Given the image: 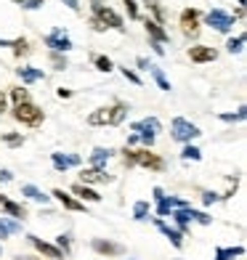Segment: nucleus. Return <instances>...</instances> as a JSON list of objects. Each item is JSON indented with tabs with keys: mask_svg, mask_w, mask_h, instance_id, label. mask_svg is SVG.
<instances>
[{
	"mask_svg": "<svg viewBox=\"0 0 247 260\" xmlns=\"http://www.w3.org/2000/svg\"><path fill=\"white\" fill-rule=\"evenodd\" d=\"M21 231V220H14L8 215H0V239H8V236H16Z\"/></svg>",
	"mask_w": 247,
	"mask_h": 260,
	"instance_id": "4be33fe9",
	"label": "nucleus"
},
{
	"mask_svg": "<svg viewBox=\"0 0 247 260\" xmlns=\"http://www.w3.org/2000/svg\"><path fill=\"white\" fill-rule=\"evenodd\" d=\"M56 247L64 252V257H69V252H72V236H69V234H58L56 236Z\"/></svg>",
	"mask_w": 247,
	"mask_h": 260,
	"instance_id": "c9c22d12",
	"label": "nucleus"
},
{
	"mask_svg": "<svg viewBox=\"0 0 247 260\" xmlns=\"http://www.w3.org/2000/svg\"><path fill=\"white\" fill-rule=\"evenodd\" d=\"M114 181V175H107L104 170H99V168H88L80 173V183H85V186H99V183H112Z\"/></svg>",
	"mask_w": 247,
	"mask_h": 260,
	"instance_id": "dca6fc26",
	"label": "nucleus"
},
{
	"mask_svg": "<svg viewBox=\"0 0 247 260\" xmlns=\"http://www.w3.org/2000/svg\"><path fill=\"white\" fill-rule=\"evenodd\" d=\"M215 202H221V194H215V191H202V205H205V207L215 205Z\"/></svg>",
	"mask_w": 247,
	"mask_h": 260,
	"instance_id": "79ce46f5",
	"label": "nucleus"
},
{
	"mask_svg": "<svg viewBox=\"0 0 247 260\" xmlns=\"http://www.w3.org/2000/svg\"><path fill=\"white\" fill-rule=\"evenodd\" d=\"M43 43L48 45L51 51H56V53H69V51L75 48V45H72V40H69V35H67L61 27H56L53 32H48V35H45V38H43Z\"/></svg>",
	"mask_w": 247,
	"mask_h": 260,
	"instance_id": "6e6552de",
	"label": "nucleus"
},
{
	"mask_svg": "<svg viewBox=\"0 0 247 260\" xmlns=\"http://www.w3.org/2000/svg\"><path fill=\"white\" fill-rule=\"evenodd\" d=\"M19 3H21V8H24V11H38V8L45 6V0H19Z\"/></svg>",
	"mask_w": 247,
	"mask_h": 260,
	"instance_id": "a19ab883",
	"label": "nucleus"
},
{
	"mask_svg": "<svg viewBox=\"0 0 247 260\" xmlns=\"http://www.w3.org/2000/svg\"><path fill=\"white\" fill-rule=\"evenodd\" d=\"M8 99H11V104L32 101V99H29V90H27V88H21V85H16V88H11V90H8Z\"/></svg>",
	"mask_w": 247,
	"mask_h": 260,
	"instance_id": "473e14b6",
	"label": "nucleus"
},
{
	"mask_svg": "<svg viewBox=\"0 0 247 260\" xmlns=\"http://www.w3.org/2000/svg\"><path fill=\"white\" fill-rule=\"evenodd\" d=\"M90 27H93V32H107V27H104L99 19H93V16H90Z\"/></svg>",
	"mask_w": 247,
	"mask_h": 260,
	"instance_id": "de8ad7c7",
	"label": "nucleus"
},
{
	"mask_svg": "<svg viewBox=\"0 0 247 260\" xmlns=\"http://www.w3.org/2000/svg\"><path fill=\"white\" fill-rule=\"evenodd\" d=\"M160 130H162V122L157 117H144V120H138V122H131V133H136V136H141V133L160 136Z\"/></svg>",
	"mask_w": 247,
	"mask_h": 260,
	"instance_id": "a211bd4d",
	"label": "nucleus"
},
{
	"mask_svg": "<svg viewBox=\"0 0 247 260\" xmlns=\"http://www.w3.org/2000/svg\"><path fill=\"white\" fill-rule=\"evenodd\" d=\"M11 51H14L16 58H21V56H29V53H32V45H29V40H24V38H16L14 45H11Z\"/></svg>",
	"mask_w": 247,
	"mask_h": 260,
	"instance_id": "c756f323",
	"label": "nucleus"
},
{
	"mask_svg": "<svg viewBox=\"0 0 247 260\" xmlns=\"http://www.w3.org/2000/svg\"><path fill=\"white\" fill-rule=\"evenodd\" d=\"M155 226L165 234V236H168V239H170V244L175 247V250H181V247H183V234L178 231V229H173V226H168V223H165L162 218H155Z\"/></svg>",
	"mask_w": 247,
	"mask_h": 260,
	"instance_id": "412c9836",
	"label": "nucleus"
},
{
	"mask_svg": "<svg viewBox=\"0 0 247 260\" xmlns=\"http://www.w3.org/2000/svg\"><path fill=\"white\" fill-rule=\"evenodd\" d=\"M122 3H125V8H128V16H131L133 21L141 19V11H138V3H136V0H122Z\"/></svg>",
	"mask_w": 247,
	"mask_h": 260,
	"instance_id": "ea45409f",
	"label": "nucleus"
},
{
	"mask_svg": "<svg viewBox=\"0 0 247 260\" xmlns=\"http://www.w3.org/2000/svg\"><path fill=\"white\" fill-rule=\"evenodd\" d=\"M149 45H151V51H155L157 56H165V45H160L157 40H149Z\"/></svg>",
	"mask_w": 247,
	"mask_h": 260,
	"instance_id": "c03bdc74",
	"label": "nucleus"
},
{
	"mask_svg": "<svg viewBox=\"0 0 247 260\" xmlns=\"http://www.w3.org/2000/svg\"><path fill=\"white\" fill-rule=\"evenodd\" d=\"M205 24L213 27V29L221 32V35H229L231 27H234V16L229 14V11H223V8H213V11H207Z\"/></svg>",
	"mask_w": 247,
	"mask_h": 260,
	"instance_id": "0eeeda50",
	"label": "nucleus"
},
{
	"mask_svg": "<svg viewBox=\"0 0 247 260\" xmlns=\"http://www.w3.org/2000/svg\"><path fill=\"white\" fill-rule=\"evenodd\" d=\"M48 61H51V67H53V69H58V72H64V69L69 67L67 56H64V53H56V51H51V53H48Z\"/></svg>",
	"mask_w": 247,
	"mask_h": 260,
	"instance_id": "f704fd0d",
	"label": "nucleus"
},
{
	"mask_svg": "<svg viewBox=\"0 0 247 260\" xmlns=\"http://www.w3.org/2000/svg\"><path fill=\"white\" fill-rule=\"evenodd\" d=\"M90 250L96 252L99 257H120L125 252V247L120 242H112V239H101V236H96V239L90 242Z\"/></svg>",
	"mask_w": 247,
	"mask_h": 260,
	"instance_id": "1a4fd4ad",
	"label": "nucleus"
},
{
	"mask_svg": "<svg viewBox=\"0 0 247 260\" xmlns=\"http://www.w3.org/2000/svg\"><path fill=\"white\" fill-rule=\"evenodd\" d=\"M6 109H8V96H6L3 90H0V114H3Z\"/></svg>",
	"mask_w": 247,
	"mask_h": 260,
	"instance_id": "8fccbe9b",
	"label": "nucleus"
},
{
	"mask_svg": "<svg viewBox=\"0 0 247 260\" xmlns=\"http://www.w3.org/2000/svg\"><path fill=\"white\" fill-rule=\"evenodd\" d=\"M170 218L175 223V229L186 236V234H189V226L194 223V207L192 205L189 207H175V210H170Z\"/></svg>",
	"mask_w": 247,
	"mask_h": 260,
	"instance_id": "4468645a",
	"label": "nucleus"
},
{
	"mask_svg": "<svg viewBox=\"0 0 247 260\" xmlns=\"http://www.w3.org/2000/svg\"><path fill=\"white\" fill-rule=\"evenodd\" d=\"M90 14H93V19H99L107 29H117V32H125V21H122V16L117 14L114 8H109L104 0H90Z\"/></svg>",
	"mask_w": 247,
	"mask_h": 260,
	"instance_id": "7ed1b4c3",
	"label": "nucleus"
},
{
	"mask_svg": "<svg viewBox=\"0 0 247 260\" xmlns=\"http://www.w3.org/2000/svg\"><path fill=\"white\" fill-rule=\"evenodd\" d=\"M144 6L151 11V16H155L157 24H165V8L157 3V0H144Z\"/></svg>",
	"mask_w": 247,
	"mask_h": 260,
	"instance_id": "72a5a7b5",
	"label": "nucleus"
},
{
	"mask_svg": "<svg viewBox=\"0 0 247 260\" xmlns=\"http://www.w3.org/2000/svg\"><path fill=\"white\" fill-rule=\"evenodd\" d=\"M131 260H133V257H131Z\"/></svg>",
	"mask_w": 247,
	"mask_h": 260,
	"instance_id": "6e6d98bb",
	"label": "nucleus"
},
{
	"mask_svg": "<svg viewBox=\"0 0 247 260\" xmlns=\"http://www.w3.org/2000/svg\"><path fill=\"white\" fill-rule=\"evenodd\" d=\"M11 117L24 127H40L45 122V112L35 101H21L11 106Z\"/></svg>",
	"mask_w": 247,
	"mask_h": 260,
	"instance_id": "f03ea898",
	"label": "nucleus"
},
{
	"mask_svg": "<svg viewBox=\"0 0 247 260\" xmlns=\"http://www.w3.org/2000/svg\"><path fill=\"white\" fill-rule=\"evenodd\" d=\"M247 117V106H239L237 112H223V114H218V120L221 122H242Z\"/></svg>",
	"mask_w": 247,
	"mask_h": 260,
	"instance_id": "7c9ffc66",
	"label": "nucleus"
},
{
	"mask_svg": "<svg viewBox=\"0 0 247 260\" xmlns=\"http://www.w3.org/2000/svg\"><path fill=\"white\" fill-rule=\"evenodd\" d=\"M194 223H199V226H210V223H213V215H207L205 210H194Z\"/></svg>",
	"mask_w": 247,
	"mask_h": 260,
	"instance_id": "58836bf2",
	"label": "nucleus"
},
{
	"mask_svg": "<svg viewBox=\"0 0 247 260\" xmlns=\"http://www.w3.org/2000/svg\"><path fill=\"white\" fill-rule=\"evenodd\" d=\"M61 3L69 8V11H75V14H77V11H80V0H61Z\"/></svg>",
	"mask_w": 247,
	"mask_h": 260,
	"instance_id": "49530a36",
	"label": "nucleus"
},
{
	"mask_svg": "<svg viewBox=\"0 0 247 260\" xmlns=\"http://www.w3.org/2000/svg\"><path fill=\"white\" fill-rule=\"evenodd\" d=\"M199 136H202V130L186 117H173L170 120V138L178 141V144H194Z\"/></svg>",
	"mask_w": 247,
	"mask_h": 260,
	"instance_id": "20e7f679",
	"label": "nucleus"
},
{
	"mask_svg": "<svg viewBox=\"0 0 247 260\" xmlns=\"http://www.w3.org/2000/svg\"><path fill=\"white\" fill-rule=\"evenodd\" d=\"M14 181V173L11 170H0V183H11Z\"/></svg>",
	"mask_w": 247,
	"mask_h": 260,
	"instance_id": "a18cd8bd",
	"label": "nucleus"
},
{
	"mask_svg": "<svg viewBox=\"0 0 247 260\" xmlns=\"http://www.w3.org/2000/svg\"><path fill=\"white\" fill-rule=\"evenodd\" d=\"M0 215H8V218L24 223L29 212H27V207L21 205V202H16V199H11V197H6V194H0Z\"/></svg>",
	"mask_w": 247,
	"mask_h": 260,
	"instance_id": "9d476101",
	"label": "nucleus"
},
{
	"mask_svg": "<svg viewBox=\"0 0 247 260\" xmlns=\"http://www.w3.org/2000/svg\"><path fill=\"white\" fill-rule=\"evenodd\" d=\"M93 67H96L99 72H112V69H114L109 56H93Z\"/></svg>",
	"mask_w": 247,
	"mask_h": 260,
	"instance_id": "e433bc0d",
	"label": "nucleus"
},
{
	"mask_svg": "<svg viewBox=\"0 0 247 260\" xmlns=\"http://www.w3.org/2000/svg\"><path fill=\"white\" fill-rule=\"evenodd\" d=\"M56 96H58V99H72V90H69V88H58Z\"/></svg>",
	"mask_w": 247,
	"mask_h": 260,
	"instance_id": "3c124183",
	"label": "nucleus"
},
{
	"mask_svg": "<svg viewBox=\"0 0 247 260\" xmlns=\"http://www.w3.org/2000/svg\"><path fill=\"white\" fill-rule=\"evenodd\" d=\"M136 67H138V69H144V72H149L151 61H149V58H144V56H138V58H136Z\"/></svg>",
	"mask_w": 247,
	"mask_h": 260,
	"instance_id": "37998d69",
	"label": "nucleus"
},
{
	"mask_svg": "<svg viewBox=\"0 0 247 260\" xmlns=\"http://www.w3.org/2000/svg\"><path fill=\"white\" fill-rule=\"evenodd\" d=\"M128 112H131V106L125 101H114V104H107V106H96L90 114H88V125L90 127H114V125H122L128 120Z\"/></svg>",
	"mask_w": 247,
	"mask_h": 260,
	"instance_id": "f257e3e1",
	"label": "nucleus"
},
{
	"mask_svg": "<svg viewBox=\"0 0 247 260\" xmlns=\"http://www.w3.org/2000/svg\"><path fill=\"white\" fill-rule=\"evenodd\" d=\"M0 255H3V247H0Z\"/></svg>",
	"mask_w": 247,
	"mask_h": 260,
	"instance_id": "5fc2aeb1",
	"label": "nucleus"
},
{
	"mask_svg": "<svg viewBox=\"0 0 247 260\" xmlns=\"http://www.w3.org/2000/svg\"><path fill=\"white\" fill-rule=\"evenodd\" d=\"M51 162H53V170L56 173H67V170L80 168V165H82L80 154H75V151H69V154H67V151H53Z\"/></svg>",
	"mask_w": 247,
	"mask_h": 260,
	"instance_id": "9b49d317",
	"label": "nucleus"
},
{
	"mask_svg": "<svg viewBox=\"0 0 247 260\" xmlns=\"http://www.w3.org/2000/svg\"><path fill=\"white\" fill-rule=\"evenodd\" d=\"M136 168H144L149 173H162L165 170V157H160L151 149H136Z\"/></svg>",
	"mask_w": 247,
	"mask_h": 260,
	"instance_id": "423d86ee",
	"label": "nucleus"
},
{
	"mask_svg": "<svg viewBox=\"0 0 247 260\" xmlns=\"http://www.w3.org/2000/svg\"><path fill=\"white\" fill-rule=\"evenodd\" d=\"M69 194H72V197H77L80 199V202H93V205H99L101 202V194L96 191V188H93V186H85V183H72V188H69Z\"/></svg>",
	"mask_w": 247,
	"mask_h": 260,
	"instance_id": "f3484780",
	"label": "nucleus"
},
{
	"mask_svg": "<svg viewBox=\"0 0 247 260\" xmlns=\"http://www.w3.org/2000/svg\"><path fill=\"white\" fill-rule=\"evenodd\" d=\"M151 197H155V202H160V199L165 197V188L162 186H155V188H151Z\"/></svg>",
	"mask_w": 247,
	"mask_h": 260,
	"instance_id": "09e8293b",
	"label": "nucleus"
},
{
	"mask_svg": "<svg viewBox=\"0 0 247 260\" xmlns=\"http://www.w3.org/2000/svg\"><path fill=\"white\" fill-rule=\"evenodd\" d=\"M16 75L21 77V82H24V85H32V82L45 80V72H43V69H35V67H19Z\"/></svg>",
	"mask_w": 247,
	"mask_h": 260,
	"instance_id": "5701e85b",
	"label": "nucleus"
},
{
	"mask_svg": "<svg viewBox=\"0 0 247 260\" xmlns=\"http://www.w3.org/2000/svg\"><path fill=\"white\" fill-rule=\"evenodd\" d=\"M21 194H24L27 199H32V202H40V205L51 202V194H43L35 183H21Z\"/></svg>",
	"mask_w": 247,
	"mask_h": 260,
	"instance_id": "b1692460",
	"label": "nucleus"
},
{
	"mask_svg": "<svg viewBox=\"0 0 247 260\" xmlns=\"http://www.w3.org/2000/svg\"><path fill=\"white\" fill-rule=\"evenodd\" d=\"M244 255V247L237 244V247H215V260H237Z\"/></svg>",
	"mask_w": 247,
	"mask_h": 260,
	"instance_id": "393cba45",
	"label": "nucleus"
},
{
	"mask_svg": "<svg viewBox=\"0 0 247 260\" xmlns=\"http://www.w3.org/2000/svg\"><path fill=\"white\" fill-rule=\"evenodd\" d=\"M144 29H146V35H149V40H157L160 45H168V43H170V35L165 32V27L157 24L155 19H144Z\"/></svg>",
	"mask_w": 247,
	"mask_h": 260,
	"instance_id": "6ab92c4d",
	"label": "nucleus"
},
{
	"mask_svg": "<svg viewBox=\"0 0 247 260\" xmlns=\"http://www.w3.org/2000/svg\"><path fill=\"white\" fill-rule=\"evenodd\" d=\"M149 75L155 77V82H157V88H160V90H165V93H168V90H173V85H170V80L165 77V72H162L160 67H155V64H151V67H149Z\"/></svg>",
	"mask_w": 247,
	"mask_h": 260,
	"instance_id": "bb28decb",
	"label": "nucleus"
},
{
	"mask_svg": "<svg viewBox=\"0 0 247 260\" xmlns=\"http://www.w3.org/2000/svg\"><path fill=\"white\" fill-rule=\"evenodd\" d=\"M14 260H40V257H35V255H19V257H14Z\"/></svg>",
	"mask_w": 247,
	"mask_h": 260,
	"instance_id": "864d4df0",
	"label": "nucleus"
},
{
	"mask_svg": "<svg viewBox=\"0 0 247 260\" xmlns=\"http://www.w3.org/2000/svg\"><path fill=\"white\" fill-rule=\"evenodd\" d=\"M120 72L128 82H133V85H144V80L138 77V72H133V69H128V67H120Z\"/></svg>",
	"mask_w": 247,
	"mask_h": 260,
	"instance_id": "4c0bfd02",
	"label": "nucleus"
},
{
	"mask_svg": "<svg viewBox=\"0 0 247 260\" xmlns=\"http://www.w3.org/2000/svg\"><path fill=\"white\" fill-rule=\"evenodd\" d=\"M0 141H3L6 146H11V149H21V146H24V136L16 133V130H8V133H3V136H0Z\"/></svg>",
	"mask_w": 247,
	"mask_h": 260,
	"instance_id": "c85d7f7f",
	"label": "nucleus"
},
{
	"mask_svg": "<svg viewBox=\"0 0 247 260\" xmlns=\"http://www.w3.org/2000/svg\"><path fill=\"white\" fill-rule=\"evenodd\" d=\"M149 218H151V205L146 202V199H138V202L133 205V220L144 223V220H149Z\"/></svg>",
	"mask_w": 247,
	"mask_h": 260,
	"instance_id": "a878e982",
	"label": "nucleus"
},
{
	"mask_svg": "<svg viewBox=\"0 0 247 260\" xmlns=\"http://www.w3.org/2000/svg\"><path fill=\"white\" fill-rule=\"evenodd\" d=\"M181 159H183V162H199V159H202V149H199L197 144H183Z\"/></svg>",
	"mask_w": 247,
	"mask_h": 260,
	"instance_id": "cd10ccee",
	"label": "nucleus"
},
{
	"mask_svg": "<svg viewBox=\"0 0 247 260\" xmlns=\"http://www.w3.org/2000/svg\"><path fill=\"white\" fill-rule=\"evenodd\" d=\"M112 154H114L112 149H107V146H96V149L90 151V157H88V162H90V168L107 170V162L112 159Z\"/></svg>",
	"mask_w": 247,
	"mask_h": 260,
	"instance_id": "aec40b11",
	"label": "nucleus"
},
{
	"mask_svg": "<svg viewBox=\"0 0 247 260\" xmlns=\"http://www.w3.org/2000/svg\"><path fill=\"white\" fill-rule=\"evenodd\" d=\"M14 45V40H6V38H0V48H11Z\"/></svg>",
	"mask_w": 247,
	"mask_h": 260,
	"instance_id": "603ef678",
	"label": "nucleus"
},
{
	"mask_svg": "<svg viewBox=\"0 0 247 260\" xmlns=\"http://www.w3.org/2000/svg\"><path fill=\"white\" fill-rule=\"evenodd\" d=\"M178 27L186 40H197L199 32H202V14L197 8H183L178 16Z\"/></svg>",
	"mask_w": 247,
	"mask_h": 260,
	"instance_id": "39448f33",
	"label": "nucleus"
},
{
	"mask_svg": "<svg viewBox=\"0 0 247 260\" xmlns=\"http://www.w3.org/2000/svg\"><path fill=\"white\" fill-rule=\"evenodd\" d=\"M186 56H189L194 64H210L218 58V51L210 48V45H192V48L186 51Z\"/></svg>",
	"mask_w": 247,
	"mask_h": 260,
	"instance_id": "2eb2a0df",
	"label": "nucleus"
},
{
	"mask_svg": "<svg viewBox=\"0 0 247 260\" xmlns=\"http://www.w3.org/2000/svg\"><path fill=\"white\" fill-rule=\"evenodd\" d=\"M27 242L38 250L43 257H48V260H64V252L58 250L56 244H51V242H43L40 236H35V234H27Z\"/></svg>",
	"mask_w": 247,
	"mask_h": 260,
	"instance_id": "f8f14e48",
	"label": "nucleus"
},
{
	"mask_svg": "<svg viewBox=\"0 0 247 260\" xmlns=\"http://www.w3.org/2000/svg\"><path fill=\"white\" fill-rule=\"evenodd\" d=\"M244 40H247V35H244V32H239L237 38H229L226 51H229V53H242V51H244Z\"/></svg>",
	"mask_w": 247,
	"mask_h": 260,
	"instance_id": "2f4dec72",
	"label": "nucleus"
},
{
	"mask_svg": "<svg viewBox=\"0 0 247 260\" xmlns=\"http://www.w3.org/2000/svg\"><path fill=\"white\" fill-rule=\"evenodd\" d=\"M51 197H53V199H56V202L61 205L64 210H72V212H85V215H88L85 202H80L77 197H72L69 191H64V188H53V191H51Z\"/></svg>",
	"mask_w": 247,
	"mask_h": 260,
	"instance_id": "ddd939ff",
	"label": "nucleus"
}]
</instances>
